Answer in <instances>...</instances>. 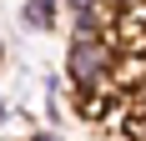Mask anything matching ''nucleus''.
<instances>
[{
	"label": "nucleus",
	"instance_id": "obj_1",
	"mask_svg": "<svg viewBox=\"0 0 146 141\" xmlns=\"http://www.w3.org/2000/svg\"><path fill=\"white\" fill-rule=\"evenodd\" d=\"M111 70H116V45L106 35H71V45H66V81L76 86V96L111 91Z\"/></svg>",
	"mask_w": 146,
	"mask_h": 141
},
{
	"label": "nucleus",
	"instance_id": "obj_2",
	"mask_svg": "<svg viewBox=\"0 0 146 141\" xmlns=\"http://www.w3.org/2000/svg\"><path fill=\"white\" fill-rule=\"evenodd\" d=\"M30 141H60V136H56V131H35Z\"/></svg>",
	"mask_w": 146,
	"mask_h": 141
}]
</instances>
